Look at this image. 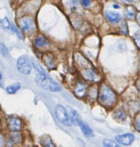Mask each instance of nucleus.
<instances>
[{
  "mask_svg": "<svg viewBox=\"0 0 140 147\" xmlns=\"http://www.w3.org/2000/svg\"><path fill=\"white\" fill-rule=\"evenodd\" d=\"M35 82L42 88L51 92L61 91V87L52 79L47 77L46 75L38 74L36 76Z\"/></svg>",
  "mask_w": 140,
  "mask_h": 147,
  "instance_id": "obj_1",
  "label": "nucleus"
},
{
  "mask_svg": "<svg viewBox=\"0 0 140 147\" xmlns=\"http://www.w3.org/2000/svg\"><path fill=\"white\" fill-rule=\"evenodd\" d=\"M99 100L100 103L104 106L111 107L115 104L117 101V96L113 90H111L105 85H103L99 92Z\"/></svg>",
  "mask_w": 140,
  "mask_h": 147,
  "instance_id": "obj_2",
  "label": "nucleus"
},
{
  "mask_svg": "<svg viewBox=\"0 0 140 147\" xmlns=\"http://www.w3.org/2000/svg\"><path fill=\"white\" fill-rule=\"evenodd\" d=\"M54 113L59 121L66 126H71L72 122H71L68 112L64 106L61 105H57L54 109Z\"/></svg>",
  "mask_w": 140,
  "mask_h": 147,
  "instance_id": "obj_3",
  "label": "nucleus"
},
{
  "mask_svg": "<svg viewBox=\"0 0 140 147\" xmlns=\"http://www.w3.org/2000/svg\"><path fill=\"white\" fill-rule=\"evenodd\" d=\"M17 67L19 71L24 75H29L31 72V65L29 57L22 55L17 60Z\"/></svg>",
  "mask_w": 140,
  "mask_h": 147,
  "instance_id": "obj_4",
  "label": "nucleus"
},
{
  "mask_svg": "<svg viewBox=\"0 0 140 147\" xmlns=\"http://www.w3.org/2000/svg\"><path fill=\"white\" fill-rule=\"evenodd\" d=\"M134 140V135L131 134H120L116 137V141L119 144L124 146H129Z\"/></svg>",
  "mask_w": 140,
  "mask_h": 147,
  "instance_id": "obj_5",
  "label": "nucleus"
},
{
  "mask_svg": "<svg viewBox=\"0 0 140 147\" xmlns=\"http://www.w3.org/2000/svg\"><path fill=\"white\" fill-rule=\"evenodd\" d=\"M7 126L11 131H19L21 127V122L19 119L16 118H9L7 119Z\"/></svg>",
  "mask_w": 140,
  "mask_h": 147,
  "instance_id": "obj_6",
  "label": "nucleus"
},
{
  "mask_svg": "<svg viewBox=\"0 0 140 147\" xmlns=\"http://www.w3.org/2000/svg\"><path fill=\"white\" fill-rule=\"evenodd\" d=\"M83 77L90 81H96L99 80V76L94 70L91 67H87L81 71Z\"/></svg>",
  "mask_w": 140,
  "mask_h": 147,
  "instance_id": "obj_7",
  "label": "nucleus"
},
{
  "mask_svg": "<svg viewBox=\"0 0 140 147\" xmlns=\"http://www.w3.org/2000/svg\"><path fill=\"white\" fill-rule=\"evenodd\" d=\"M20 27L23 31H29L34 27V22L29 17H24L20 20Z\"/></svg>",
  "mask_w": 140,
  "mask_h": 147,
  "instance_id": "obj_8",
  "label": "nucleus"
},
{
  "mask_svg": "<svg viewBox=\"0 0 140 147\" xmlns=\"http://www.w3.org/2000/svg\"><path fill=\"white\" fill-rule=\"evenodd\" d=\"M77 125L79 126L81 131H82V133L84 134V135L85 136H87V137H92V136H94V134H93L92 130L90 129L89 126L87 123H84L83 121H81V119L78 121Z\"/></svg>",
  "mask_w": 140,
  "mask_h": 147,
  "instance_id": "obj_9",
  "label": "nucleus"
},
{
  "mask_svg": "<svg viewBox=\"0 0 140 147\" xmlns=\"http://www.w3.org/2000/svg\"><path fill=\"white\" fill-rule=\"evenodd\" d=\"M106 17L109 21L112 23H117L121 20V15L117 11H110V10L106 11Z\"/></svg>",
  "mask_w": 140,
  "mask_h": 147,
  "instance_id": "obj_10",
  "label": "nucleus"
},
{
  "mask_svg": "<svg viewBox=\"0 0 140 147\" xmlns=\"http://www.w3.org/2000/svg\"><path fill=\"white\" fill-rule=\"evenodd\" d=\"M86 92H87V86L84 83H79L76 86L75 90H74L76 96L79 98H82L85 96Z\"/></svg>",
  "mask_w": 140,
  "mask_h": 147,
  "instance_id": "obj_11",
  "label": "nucleus"
},
{
  "mask_svg": "<svg viewBox=\"0 0 140 147\" xmlns=\"http://www.w3.org/2000/svg\"><path fill=\"white\" fill-rule=\"evenodd\" d=\"M67 112H68L69 115V117L70 119H71L72 123L77 124V123H78V121L80 120L79 116L78 115L77 112L70 107H67Z\"/></svg>",
  "mask_w": 140,
  "mask_h": 147,
  "instance_id": "obj_12",
  "label": "nucleus"
},
{
  "mask_svg": "<svg viewBox=\"0 0 140 147\" xmlns=\"http://www.w3.org/2000/svg\"><path fill=\"white\" fill-rule=\"evenodd\" d=\"M20 88H21V83H16L11 85V86H9L8 87H7L6 91H7L9 94H14L16 92L18 91Z\"/></svg>",
  "mask_w": 140,
  "mask_h": 147,
  "instance_id": "obj_13",
  "label": "nucleus"
},
{
  "mask_svg": "<svg viewBox=\"0 0 140 147\" xmlns=\"http://www.w3.org/2000/svg\"><path fill=\"white\" fill-rule=\"evenodd\" d=\"M48 45V41L45 37L39 36L35 40V45L38 47H44Z\"/></svg>",
  "mask_w": 140,
  "mask_h": 147,
  "instance_id": "obj_14",
  "label": "nucleus"
},
{
  "mask_svg": "<svg viewBox=\"0 0 140 147\" xmlns=\"http://www.w3.org/2000/svg\"><path fill=\"white\" fill-rule=\"evenodd\" d=\"M40 142H41V144L42 146H54V144L51 142V139L49 136H41V139H40Z\"/></svg>",
  "mask_w": 140,
  "mask_h": 147,
  "instance_id": "obj_15",
  "label": "nucleus"
},
{
  "mask_svg": "<svg viewBox=\"0 0 140 147\" xmlns=\"http://www.w3.org/2000/svg\"><path fill=\"white\" fill-rule=\"evenodd\" d=\"M11 140L15 144H20L21 142V135L19 134L16 133V131H14V133L11 134Z\"/></svg>",
  "mask_w": 140,
  "mask_h": 147,
  "instance_id": "obj_16",
  "label": "nucleus"
},
{
  "mask_svg": "<svg viewBox=\"0 0 140 147\" xmlns=\"http://www.w3.org/2000/svg\"><path fill=\"white\" fill-rule=\"evenodd\" d=\"M69 8L71 11H77L80 9L79 3L78 0H69Z\"/></svg>",
  "mask_w": 140,
  "mask_h": 147,
  "instance_id": "obj_17",
  "label": "nucleus"
},
{
  "mask_svg": "<svg viewBox=\"0 0 140 147\" xmlns=\"http://www.w3.org/2000/svg\"><path fill=\"white\" fill-rule=\"evenodd\" d=\"M114 118L119 121H124L126 119V115L124 111L121 110L117 111L114 114Z\"/></svg>",
  "mask_w": 140,
  "mask_h": 147,
  "instance_id": "obj_18",
  "label": "nucleus"
},
{
  "mask_svg": "<svg viewBox=\"0 0 140 147\" xmlns=\"http://www.w3.org/2000/svg\"><path fill=\"white\" fill-rule=\"evenodd\" d=\"M134 15H135V11H134V8L131 7H128L125 11L126 17L127 19H129V20H132L134 17Z\"/></svg>",
  "mask_w": 140,
  "mask_h": 147,
  "instance_id": "obj_19",
  "label": "nucleus"
},
{
  "mask_svg": "<svg viewBox=\"0 0 140 147\" xmlns=\"http://www.w3.org/2000/svg\"><path fill=\"white\" fill-rule=\"evenodd\" d=\"M103 146L107 147H117L119 145L112 140H109V139H104L102 142Z\"/></svg>",
  "mask_w": 140,
  "mask_h": 147,
  "instance_id": "obj_20",
  "label": "nucleus"
},
{
  "mask_svg": "<svg viewBox=\"0 0 140 147\" xmlns=\"http://www.w3.org/2000/svg\"><path fill=\"white\" fill-rule=\"evenodd\" d=\"M32 63H33V66H34V67L36 69V70H37L39 74L47 75L46 74L45 70L42 68V67H41V65H40L38 63H36L35 61H32Z\"/></svg>",
  "mask_w": 140,
  "mask_h": 147,
  "instance_id": "obj_21",
  "label": "nucleus"
},
{
  "mask_svg": "<svg viewBox=\"0 0 140 147\" xmlns=\"http://www.w3.org/2000/svg\"><path fill=\"white\" fill-rule=\"evenodd\" d=\"M1 26L2 28L7 29V30H10L11 27L8 18H7V17H4L3 20H1Z\"/></svg>",
  "mask_w": 140,
  "mask_h": 147,
  "instance_id": "obj_22",
  "label": "nucleus"
},
{
  "mask_svg": "<svg viewBox=\"0 0 140 147\" xmlns=\"http://www.w3.org/2000/svg\"><path fill=\"white\" fill-rule=\"evenodd\" d=\"M133 38H134V40L137 47L140 49V30H138L137 32H135V34L133 36Z\"/></svg>",
  "mask_w": 140,
  "mask_h": 147,
  "instance_id": "obj_23",
  "label": "nucleus"
},
{
  "mask_svg": "<svg viewBox=\"0 0 140 147\" xmlns=\"http://www.w3.org/2000/svg\"><path fill=\"white\" fill-rule=\"evenodd\" d=\"M1 54L3 57H7L9 54V50L4 43H1Z\"/></svg>",
  "mask_w": 140,
  "mask_h": 147,
  "instance_id": "obj_24",
  "label": "nucleus"
},
{
  "mask_svg": "<svg viewBox=\"0 0 140 147\" xmlns=\"http://www.w3.org/2000/svg\"><path fill=\"white\" fill-rule=\"evenodd\" d=\"M81 3H82L83 6L85 7H88L90 5L91 3V0H81Z\"/></svg>",
  "mask_w": 140,
  "mask_h": 147,
  "instance_id": "obj_25",
  "label": "nucleus"
},
{
  "mask_svg": "<svg viewBox=\"0 0 140 147\" xmlns=\"http://www.w3.org/2000/svg\"><path fill=\"white\" fill-rule=\"evenodd\" d=\"M136 128H137V131L140 132V117H139L136 121Z\"/></svg>",
  "mask_w": 140,
  "mask_h": 147,
  "instance_id": "obj_26",
  "label": "nucleus"
},
{
  "mask_svg": "<svg viewBox=\"0 0 140 147\" xmlns=\"http://www.w3.org/2000/svg\"><path fill=\"white\" fill-rule=\"evenodd\" d=\"M121 1L126 3V4H131V3H134L135 1H137V0H121Z\"/></svg>",
  "mask_w": 140,
  "mask_h": 147,
  "instance_id": "obj_27",
  "label": "nucleus"
},
{
  "mask_svg": "<svg viewBox=\"0 0 140 147\" xmlns=\"http://www.w3.org/2000/svg\"><path fill=\"white\" fill-rule=\"evenodd\" d=\"M121 29H122V30H121V32H124V33H125V34H127V24H125V26H122V27H121Z\"/></svg>",
  "mask_w": 140,
  "mask_h": 147,
  "instance_id": "obj_28",
  "label": "nucleus"
},
{
  "mask_svg": "<svg viewBox=\"0 0 140 147\" xmlns=\"http://www.w3.org/2000/svg\"><path fill=\"white\" fill-rule=\"evenodd\" d=\"M136 19H137V23H138V24L140 25V12H139L138 14H137V17H136Z\"/></svg>",
  "mask_w": 140,
  "mask_h": 147,
  "instance_id": "obj_29",
  "label": "nucleus"
},
{
  "mask_svg": "<svg viewBox=\"0 0 140 147\" xmlns=\"http://www.w3.org/2000/svg\"><path fill=\"white\" fill-rule=\"evenodd\" d=\"M137 88H138V90H139V93H140V79L138 80V81H137Z\"/></svg>",
  "mask_w": 140,
  "mask_h": 147,
  "instance_id": "obj_30",
  "label": "nucleus"
},
{
  "mask_svg": "<svg viewBox=\"0 0 140 147\" xmlns=\"http://www.w3.org/2000/svg\"><path fill=\"white\" fill-rule=\"evenodd\" d=\"M113 7H114V9H119L120 7L118 5V4H113Z\"/></svg>",
  "mask_w": 140,
  "mask_h": 147,
  "instance_id": "obj_31",
  "label": "nucleus"
}]
</instances>
